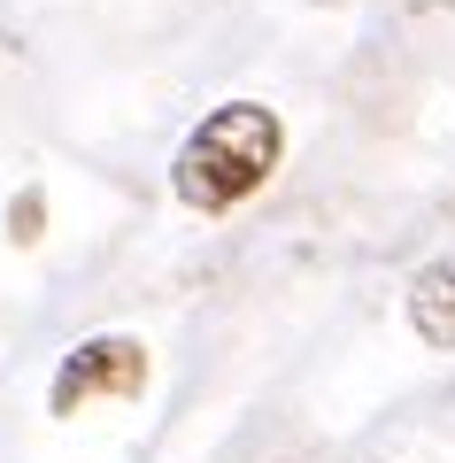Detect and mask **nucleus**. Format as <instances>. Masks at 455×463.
Masks as SVG:
<instances>
[{
  "instance_id": "f257e3e1",
  "label": "nucleus",
  "mask_w": 455,
  "mask_h": 463,
  "mask_svg": "<svg viewBox=\"0 0 455 463\" xmlns=\"http://www.w3.org/2000/svg\"><path fill=\"white\" fill-rule=\"evenodd\" d=\"M278 155H286V124H278L270 100H224L185 132L178 163H170V194L201 216H224L270 185Z\"/></svg>"
},
{
  "instance_id": "f03ea898",
  "label": "nucleus",
  "mask_w": 455,
  "mask_h": 463,
  "mask_svg": "<svg viewBox=\"0 0 455 463\" xmlns=\"http://www.w3.org/2000/svg\"><path fill=\"white\" fill-rule=\"evenodd\" d=\"M139 386H147V347L131 340V332H93V340H78L62 364H54L47 410L78 417V410H93V402H131Z\"/></svg>"
},
{
  "instance_id": "7ed1b4c3",
  "label": "nucleus",
  "mask_w": 455,
  "mask_h": 463,
  "mask_svg": "<svg viewBox=\"0 0 455 463\" xmlns=\"http://www.w3.org/2000/svg\"><path fill=\"white\" fill-rule=\"evenodd\" d=\"M409 325H417L424 347H455V255H440V263L417 270V286H409Z\"/></svg>"
}]
</instances>
